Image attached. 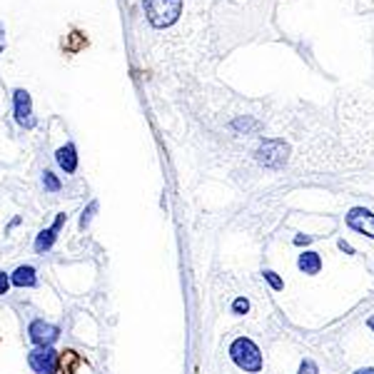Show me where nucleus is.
<instances>
[{
	"label": "nucleus",
	"instance_id": "1",
	"mask_svg": "<svg viewBox=\"0 0 374 374\" xmlns=\"http://www.w3.org/2000/svg\"><path fill=\"white\" fill-rule=\"evenodd\" d=\"M337 130L352 160L374 165V73L337 100Z\"/></svg>",
	"mask_w": 374,
	"mask_h": 374
},
{
	"label": "nucleus",
	"instance_id": "2",
	"mask_svg": "<svg viewBox=\"0 0 374 374\" xmlns=\"http://www.w3.org/2000/svg\"><path fill=\"white\" fill-rule=\"evenodd\" d=\"M145 15L155 30H165L182 18L190 0H145Z\"/></svg>",
	"mask_w": 374,
	"mask_h": 374
},
{
	"label": "nucleus",
	"instance_id": "3",
	"mask_svg": "<svg viewBox=\"0 0 374 374\" xmlns=\"http://www.w3.org/2000/svg\"><path fill=\"white\" fill-rule=\"evenodd\" d=\"M255 157L262 168L267 170H282L290 160V145L282 137H265L260 148L255 150Z\"/></svg>",
	"mask_w": 374,
	"mask_h": 374
},
{
	"label": "nucleus",
	"instance_id": "4",
	"mask_svg": "<svg viewBox=\"0 0 374 374\" xmlns=\"http://www.w3.org/2000/svg\"><path fill=\"white\" fill-rule=\"evenodd\" d=\"M230 357L242 372H262V352L247 337H237L230 344Z\"/></svg>",
	"mask_w": 374,
	"mask_h": 374
},
{
	"label": "nucleus",
	"instance_id": "5",
	"mask_svg": "<svg viewBox=\"0 0 374 374\" xmlns=\"http://www.w3.org/2000/svg\"><path fill=\"white\" fill-rule=\"evenodd\" d=\"M28 364L35 374H57V352L53 347H35L28 352Z\"/></svg>",
	"mask_w": 374,
	"mask_h": 374
},
{
	"label": "nucleus",
	"instance_id": "6",
	"mask_svg": "<svg viewBox=\"0 0 374 374\" xmlns=\"http://www.w3.org/2000/svg\"><path fill=\"white\" fill-rule=\"evenodd\" d=\"M28 337L35 347H53V342L60 337V327L45 322V319H33L28 327Z\"/></svg>",
	"mask_w": 374,
	"mask_h": 374
},
{
	"label": "nucleus",
	"instance_id": "7",
	"mask_svg": "<svg viewBox=\"0 0 374 374\" xmlns=\"http://www.w3.org/2000/svg\"><path fill=\"white\" fill-rule=\"evenodd\" d=\"M12 112H15V120L18 125L23 127H33L35 120H33V103H30V93L18 87L15 93H12Z\"/></svg>",
	"mask_w": 374,
	"mask_h": 374
},
{
	"label": "nucleus",
	"instance_id": "8",
	"mask_svg": "<svg viewBox=\"0 0 374 374\" xmlns=\"http://www.w3.org/2000/svg\"><path fill=\"white\" fill-rule=\"evenodd\" d=\"M347 227L349 230L359 232V235H367L374 240V212L364 210V207H355V210L347 212Z\"/></svg>",
	"mask_w": 374,
	"mask_h": 374
},
{
	"label": "nucleus",
	"instance_id": "9",
	"mask_svg": "<svg viewBox=\"0 0 374 374\" xmlns=\"http://www.w3.org/2000/svg\"><path fill=\"white\" fill-rule=\"evenodd\" d=\"M65 222H68V215H65V212H60V215L55 217V222H53V227H48V230H43L40 235L35 237V252H40V255H43V252H48V249L55 244L57 232L62 230V224H65Z\"/></svg>",
	"mask_w": 374,
	"mask_h": 374
},
{
	"label": "nucleus",
	"instance_id": "10",
	"mask_svg": "<svg viewBox=\"0 0 374 374\" xmlns=\"http://www.w3.org/2000/svg\"><path fill=\"white\" fill-rule=\"evenodd\" d=\"M55 160H57V165L65 170V172L73 175L75 170H78V150H75V145L73 143L62 145V148L55 152Z\"/></svg>",
	"mask_w": 374,
	"mask_h": 374
},
{
	"label": "nucleus",
	"instance_id": "11",
	"mask_svg": "<svg viewBox=\"0 0 374 374\" xmlns=\"http://www.w3.org/2000/svg\"><path fill=\"white\" fill-rule=\"evenodd\" d=\"M82 364V357L75 352V349H65L57 355V372L60 374H75L78 367Z\"/></svg>",
	"mask_w": 374,
	"mask_h": 374
},
{
	"label": "nucleus",
	"instance_id": "12",
	"mask_svg": "<svg viewBox=\"0 0 374 374\" xmlns=\"http://www.w3.org/2000/svg\"><path fill=\"white\" fill-rule=\"evenodd\" d=\"M35 282H37V274H35V267H30V265H23V267H18L10 274V285L15 287H35Z\"/></svg>",
	"mask_w": 374,
	"mask_h": 374
},
{
	"label": "nucleus",
	"instance_id": "13",
	"mask_svg": "<svg viewBox=\"0 0 374 374\" xmlns=\"http://www.w3.org/2000/svg\"><path fill=\"white\" fill-rule=\"evenodd\" d=\"M299 269L305 274H317L322 269V257L317 252H305V255H299Z\"/></svg>",
	"mask_w": 374,
	"mask_h": 374
},
{
	"label": "nucleus",
	"instance_id": "14",
	"mask_svg": "<svg viewBox=\"0 0 374 374\" xmlns=\"http://www.w3.org/2000/svg\"><path fill=\"white\" fill-rule=\"evenodd\" d=\"M357 15H369L374 20V0H344Z\"/></svg>",
	"mask_w": 374,
	"mask_h": 374
},
{
	"label": "nucleus",
	"instance_id": "15",
	"mask_svg": "<svg viewBox=\"0 0 374 374\" xmlns=\"http://www.w3.org/2000/svg\"><path fill=\"white\" fill-rule=\"evenodd\" d=\"M43 185H45V190H50V193H60L62 182L57 180V175H53L50 170H45V172H43Z\"/></svg>",
	"mask_w": 374,
	"mask_h": 374
},
{
	"label": "nucleus",
	"instance_id": "16",
	"mask_svg": "<svg viewBox=\"0 0 374 374\" xmlns=\"http://www.w3.org/2000/svg\"><path fill=\"white\" fill-rule=\"evenodd\" d=\"M95 212H98V202H90V205H87V210L82 212V217H80V227H82V230H85L87 224H90V217H93Z\"/></svg>",
	"mask_w": 374,
	"mask_h": 374
},
{
	"label": "nucleus",
	"instance_id": "17",
	"mask_svg": "<svg viewBox=\"0 0 374 374\" xmlns=\"http://www.w3.org/2000/svg\"><path fill=\"white\" fill-rule=\"evenodd\" d=\"M265 280L272 285V290H282V287H285V282H282L280 277H277V272H272V269H265Z\"/></svg>",
	"mask_w": 374,
	"mask_h": 374
},
{
	"label": "nucleus",
	"instance_id": "18",
	"mask_svg": "<svg viewBox=\"0 0 374 374\" xmlns=\"http://www.w3.org/2000/svg\"><path fill=\"white\" fill-rule=\"evenodd\" d=\"M247 310H249V302L244 297H237L235 302H232V312H235V314H244Z\"/></svg>",
	"mask_w": 374,
	"mask_h": 374
},
{
	"label": "nucleus",
	"instance_id": "19",
	"mask_svg": "<svg viewBox=\"0 0 374 374\" xmlns=\"http://www.w3.org/2000/svg\"><path fill=\"white\" fill-rule=\"evenodd\" d=\"M299 374H319V369L312 359H305L302 364H299Z\"/></svg>",
	"mask_w": 374,
	"mask_h": 374
},
{
	"label": "nucleus",
	"instance_id": "20",
	"mask_svg": "<svg viewBox=\"0 0 374 374\" xmlns=\"http://www.w3.org/2000/svg\"><path fill=\"white\" fill-rule=\"evenodd\" d=\"M8 290H10V277L6 272H0V297L8 294Z\"/></svg>",
	"mask_w": 374,
	"mask_h": 374
},
{
	"label": "nucleus",
	"instance_id": "21",
	"mask_svg": "<svg viewBox=\"0 0 374 374\" xmlns=\"http://www.w3.org/2000/svg\"><path fill=\"white\" fill-rule=\"evenodd\" d=\"M6 50V33H3V28H0V53Z\"/></svg>",
	"mask_w": 374,
	"mask_h": 374
},
{
	"label": "nucleus",
	"instance_id": "22",
	"mask_svg": "<svg viewBox=\"0 0 374 374\" xmlns=\"http://www.w3.org/2000/svg\"><path fill=\"white\" fill-rule=\"evenodd\" d=\"M357 374H374V367H367V369H359Z\"/></svg>",
	"mask_w": 374,
	"mask_h": 374
},
{
	"label": "nucleus",
	"instance_id": "23",
	"mask_svg": "<svg viewBox=\"0 0 374 374\" xmlns=\"http://www.w3.org/2000/svg\"><path fill=\"white\" fill-rule=\"evenodd\" d=\"M369 327H372V330H374V317H372V319H369Z\"/></svg>",
	"mask_w": 374,
	"mask_h": 374
}]
</instances>
